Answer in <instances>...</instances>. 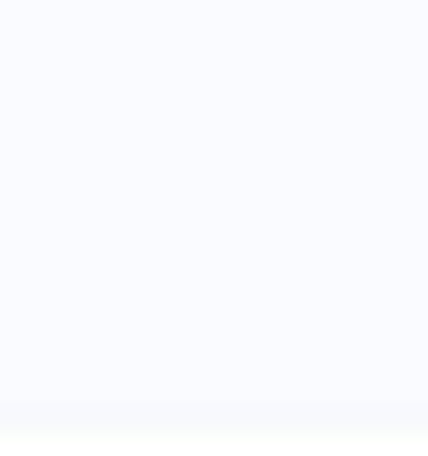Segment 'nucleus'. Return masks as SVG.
Masks as SVG:
<instances>
[]
</instances>
